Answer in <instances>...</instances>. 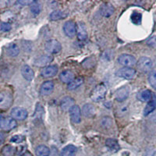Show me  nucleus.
I'll use <instances>...</instances> for the list:
<instances>
[{
  "label": "nucleus",
  "instance_id": "1",
  "mask_svg": "<svg viewBox=\"0 0 156 156\" xmlns=\"http://www.w3.org/2000/svg\"><path fill=\"white\" fill-rule=\"evenodd\" d=\"M107 93V86L105 83H99L97 86H95L94 89L90 93V98L91 100L95 102L102 101L105 98Z\"/></svg>",
  "mask_w": 156,
  "mask_h": 156
},
{
  "label": "nucleus",
  "instance_id": "2",
  "mask_svg": "<svg viewBox=\"0 0 156 156\" xmlns=\"http://www.w3.org/2000/svg\"><path fill=\"white\" fill-rule=\"evenodd\" d=\"M44 48L49 54H57L62 49V45L60 42L55 39H51L45 42Z\"/></svg>",
  "mask_w": 156,
  "mask_h": 156
},
{
  "label": "nucleus",
  "instance_id": "3",
  "mask_svg": "<svg viewBox=\"0 0 156 156\" xmlns=\"http://www.w3.org/2000/svg\"><path fill=\"white\" fill-rule=\"evenodd\" d=\"M12 103V97L11 94L6 90L0 92V107L2 109H6L11 106Z\"/></svg>",
  "mask_w": 156,
  "mask_h": 156
},
{
  "label": "nucleus",
  "instance_id": "4",
  "mask_svg": "<svg viewBox=\"0 0 156 156\" xmlns=\"http://www.w3.org/2000/svg\"><path fill=\"white\" fill-rule=\"evenodd\" d=\"M17 123H16V120L12 118H9V117H3L1 116V119H0V126L2 130L5 131H9L11 129H14L16 126Z\"/></svg>",
  "mask_w": 156,
  "mask_h": 156
},
{
  "label": "nucleus",
  "instance_id": "5",
  "mask_svg": "<svg viewBox=\"0 0 156 156\" xmlns=\"http://www.w3.org/2000/svg\"><path fill=\"white\" fill-rule=\"evenodd\" d=\"M118 62L124 67H131L136 63V58L129 54H122L118 58Z\"/></svg>",
  "mask_w": 156,
  "mask_h": 156
},
{
  "label": "nucleus",
  "instance_id": "6",
  "mask_svg": "<svg viewBox=\"0 0 156 156\" xmlns=\"http://www.w3.org/2000/svg\"><path fill=\"white\" fill-rule=\"evenodd\" d=\"M137 67L142 72H148L152 68L153 62L148 57H140L137 61Z\"/></svg>",
  "mask_w": 156,
  "mask_h": 156
},
{
  "label": "nucleus",
  "instance_id": "7",
  "mask_svg": "<svg viewBox=\"0 0 156 156\" xmlns=\"http://www.w3.org/2000/svg\"><path fill=\"white\" fill-rule=\"evenodd\" d=\"M115 75L125 79H133L136 75V70L131 67H123L118 69L115 72Z\"/></svg>",
  "mask_w": 156,
  "mask_h": 156
},
{
  "label": "nucleus",
  "instance_id": "8",
  "mask_svg": "<svg viewBox=\"0 0 156 156\" xmlns=\"http://www.w3.org/2000/svg\"><path fill=\"white\" fill-rule=\"evenodd\" d=\"M63 31L67 37H74L76 34V24L72 20L66 21L63 25Z\"/></svg>",
  "mask_w": 156,
  "mask_h": 156
},
{
  "label": "nucleus",
  "instance_id": "9",
  "mask_svg": "<svg viewBox=\"0 0 156 156\" xmlns=\"http://www.w3.org/2000/svg\"><path fill=\"white\" fill-rule=\"evenodd\" d=\"M10 115L13 119L23 120V119H27L28 113H27V111L25 108L16 107V108H13L11 110Z\"/></svg>",
  "mask_w": 156,
  "mask_h": 156
},
{
  "label": "nucleus",
  "instance_id": "10",
  "mask_svg": "<svg viewBox=\"0 0 156 156\" xmlns=\"http://www.w3.org/2000/svg\"><path fill=\"white\" fill-rule=\"evenodd\" d=\"M129 90L127 87H122L115 90L114 96L115 99L118 101H123L126 99L129 96Z\"/></svg>",
  "mask_w": 156,
  "mask_h": 156
},
{
  "label": "nucleus",
  "instance_id": "11",
  "mask_svg": "<svg viewBox=\"0 0 156 156\" xmlns=\"http://www.w3.org/2000/svg\"><path fill=\"white\" fill-rule=\"evenodd\" d=\"M114 12H115V9L113 5L109 2H104L100 6V12L105 17H109L113 14Z\"/></svg>",
  "mask_w": 156,
  "mask_h": 156
},
{
  "label": "nucleus",
  "instance_id": "12",
  "mask_svg": "<svg viewBox=\"0 0 156 156\" xmlns=\"http://www.w3.org/2000/svg\"><path fill=\"white\" fill-rule=\"evenodd\" d=\"M69 115H70L71 121L73 123H79L81 120V111L80 107L75 105L69 110Z\"/></svg>",
  "mask_w": 156,
  "mask_h": 156
},
{
  "label": "nucleus",
  "instance_id": "13",
  "mask_svg": "<svg viewBox=\"0 0 156 156\" xmlns=\"http://www.w3.org/2000/svg\"><path fill=\"white\" fill-rule=\"evenodd\" d=\"M58 73V67L55 65L45 66L41 70V75L43 77H51Z\"/></svg>",
  "mask_w": 156,
  "mask_h": 156
},
{
  "label": "nucleus",
  "instance_id": "14",
  "mask_svg": "<svg viewBox=\"0 0 156 156\" xmlns=\"http://www.w3.org/2000/svg\"><path fill=\"white\" fill-rule=\"evenodd\" d=\"M76 34L80 41H84L87 37V32L85 24L82 22H78L76 24Z\"/></svg>",
  "mask_w": 156,
  "mask_h": 156
},
{
  "label": "nucleus",
  "instance_id": "15",
  "mask_svg": "<svg viewBox=\"0 0 156 156\" xmlns=\"http://www.w3.org/2000/svg\"><path fill=\"white\" fill-rule=\"evenodd\" d=\"M54 90V83L52 81L47 80L41 84L40 92L42 95H49Z\"/></svg>",
  "mask_w": 156,
  "mask_h": 156
},
{
  "label": "nucleus",
  "instance_id": "16",
  "mask_svg": "<svg viewBox=\"0 0 156 156\" xmlns=\"http://www.w3.org/2000/svg\"><path fill=\"white\" fill-rule=\"evenodd\" d=\"M75 105V101L71 97H64L60 102V106L63 111H69Z\"/></svg>",
  "mask_w": 156,
  "mask_h": 156
},
{
  "label": "nucleus",
  "instance_id": "17",
  "mask_svg": "<svg viewBox=\"0 0 156 156\" xmlns=\"http://www.w3.org/2000/svg\"><path fill=\"white\" fill-rule=\"evenodd\" d=\"M52 59H53V58L51 55H41L34 61V65L37 66H43V68H44L48 63H50L52 61Z\"/></svg>",
  "mask_w": 156,
  "mask_h": 156
},
{
  "label": "nucleus",
  "instance_id": "18",
  "mask_svg": "<svg viewBox=\"0 0 156 156\" xmlns=\"http://www.w3.org/2000/svg\"><path fill=\"white\" fill-rule=\"evenodd\" d=\"M59 79L62 83L69 84L74 80V73L70 70H65L60 73Z\"/></svg>",
  "mask_w": 156,
  "mask_h": 156
},
{
  "label": "nucleus",
  "instance_id": "19",
  "mask_svg": "<svg viewBox=\"0 0 156 156\" xmlns=\"http://www.w3.org/2000/svg\"><path fill=\"white\" fill-rule=\"evenodd\" d=\"M21 74L23 76V78H25L28 81L32 80L34 77V71H33V69L28 65H24V66H22Z\"/></svg>",
  "mask_w": 156,
  "mask_h": 156
},
{
  "label": "nucleus",
  "instance_id": "20",
  "mask_svg": "<svg viewBox=\"0 0 156 156\" xmlns=\"http://www.w3.org/2000/svg\"><path fill=\"white\" fill-rule=\"evenodd\" d=\"M77 148L73 144H69L64 147L60 152V156H75Z\"/></svg>",
  "mask_w": 156,
  "mask_h": 156
},
{
  "label": "nucleus",
  "instance_id": "21",
  "mask_svg": "<svg viewBox=\"0 0 156 156\" xmlns=\"http://www.w3.org/2000/svg\"><path fill=\"white\" fill-rule=\"evenodd\" d=\"M151 98H152V94H151V90H147V89L140 90L137 94V98L141 101H150Z\"/></svg>",
  "mask_w": 156,
  "mask_h": 156
},
{
  "label": "nucleus",
  "instance_id": "22",
  "mask_svg": "<svg viewBox=\"0 0 156 156\" xmlns=\"http://www.w3.org/2000/svg\"><path fill=\"white\" fill-rule=\"evenodd\" d=\"M156 108V97L152 98V99L149 101L145 106V108L144 110V115H148L149 114H151V112L154 111Z\"/></svg>",
  "mask_w": 156,
  "mask_h": 156
},
{
  "label": "nucleus",
  "instance_id": "23",
  "mask_svg": "<svg viewBox=\"0 0 156 156\" xmlns=\"http://www.w3.org/2000/svg\"><path fill=\"white\" fill-rule=\"evenodd\" d=\"M82 111H83V114L86 117L93 116L95 113V108L91 104H86L83 105Z\"/></svg>",
  "mask_w": 156,
  "mask_h": 156
},
{
  "label": "nucleus",
  "instance_id": "24",
  "mask_svg": "<svg viewBox=\"0 0 156 156\" xmlns=\"http://www.w3.org/2000/svg\"><path fill=\"white\" fill-rule=\"evenodd\" d=\"M83 78H82V77L75 78L73 81L68 84V87H67L68 90H75V89L78 88V87H80V85H82V84H83Z\"/></svg>",
  "mask_w": 156,
  "mask_h": 156
},
{
  "label": "nucleus",
  "instance_id": "25",
  "mask_svg": "<svg viewBox=\"0 0 156 156\" xmlns=\"http://www.w3.org/2000/svg\"><path fill=\"white\" fill-rule=\"evenodd\" d=\"M66 16H67V14L66 12L60 10H55L51 12V14L49 15V18L51 20H58L66 18Z\"/></svg>",
  "mask_w": 156,
  "mask_h": 156
},
{
  "label": "nucleus",
  "instance_id": "26",
  "mask_svg": "<svg viewBox=\"0 0 156 156\" xmlns=\"http://www.w3.org/2000/svg\"><path fill=\"white\" fill-rule=\"evenodd\" d=\"M35 152L37 156H49L50 149L45 145H40L36 148Z\"/></svg>",
  "mask_w": 156,
  "mask_h": 156
},
{
  "label": "nucleus",
  "instance_id": "27",
  "mask_svg": "<svg viewBox=\"0 0 156 156\" xmlns=\"http://www.w3.org/2000/svg\"><path fill=\"white\" fill-rule=\"evenodd\" d=\"M7 52L10 56L15 57L20 53V48L16 44L12 43L9 44V46L7 47Z\"/></svg>",
  "mask_w": 156,
  "mask_h": 156
},
{
  "label": "nucleus",
  "instance_id": "28",
  "mask_svg": "<svg viewBox=\"0 0 156 156\" xmlns=\"http://www.w3.org/2000/svg\"><path fill=\"white\" fill-rule=\"evenodd\" d=\"M105 144H106V146L111 150V151H115L119 148L118 142L115 140H114V139H108V140L105 141Z\"/></svg>",
  "mask_w": 156,
  "mask_h": 156
},
{
  "label": "nucleus",
  "instance_id": "29",
  "mask_svg": "<svg viewBox=\"0 0 156 156\" xmlns=\"http://www.w3.org/2000/svg\"><path fill=\"white\" fill-rule=\"evenodd\" d=\"M2 153L3 156H13L15 153V147L10 145H5L2 147Z\"/></svg>",
  "mask_w": 156,
  "mask_h": 156
},
{
  "label": "nucleus",
  "instance_id": "30",
  "mask_svg": "<svg viewBox=\"0 0 156 156\" xmlns=\"http://www.w3.org/2000/svg\"><path fill=\"white\" fill-rule=\"evenodd\" d=\"M41 10V5L37 2H34L30 5V11L34 15H38Z\"/></svg>",
  "mask_w": 156,
  "mask_h": 156
},
{
  "label": "nucleus",
  "instance_id": "31",
  "mask_svg": "<svg viewBox=\"0 0 156 156\" xmlns=\"http://www.w3.org/2000/svg\"><path fill=\"white\" fill-rule=\"evenodd\" d=\"M148 82L150 85L156 89V71H151L148 75Z\"/></svg>",
  "mask_w": 156,
  "mask_h": 156
},
{
  "label": "nucleus",
  "instance_id": "32",
  "mask_svg": "<svg viewBox=\"0 0 156 156\" xmlns=\"http://www.w3.org/2000/svg\"><path fill=\"white\" fill-rule=\"evenodd\" d=\"M141 14H140L139 12H134L133 14L131 15V21L133 22L134 24L138 25L140 24L141 22Z\"/></svg>",
  "mask_w": 156,
  "mask_h": 156
},
{
  "label": "nucleus",
  "instance_id": "33",
  "mask_svg": "<svg viewBox=\"0 0 156 156\" xmlns=\"http://www.w3.org/2000/svg\"><path fill=\"white\" fill-rule=\"evenodd\" d=\"M25 140L24 136H21V135H15V136H12V138L10 139V141L12 142V143H21L23 140Z\"/></svg>",
  "mask_w": 156,
  "mask_h": 156
},
{
  "label": "nucleus",
  "instance_id": "34",
  "mask_svg": "<svg viewBox=\"0 0 156 156\" xmlns=\"http://www.w3.org/2000/svg\"><path fill=\"white\" fill-rule=\"evenodd\" d=\"M0 28H1L2 31L8 32L11 30V25L9 23H6V22H2Z\"/></svg>",
  "mask_w": 156,
  "mask_h": 156
},
{
  "label": "nucleus",
  "instance_id": "35",
  "mask_svg": "<svg viewBox=\"0 0 156 156\" xmlns=\"http://www.w3.org/2000/svg\"><path fill=\"white\" fill-rule=\"evenodd\" d=\"M112 122L111 118L109 117H104L102 119V125L105 126V127H109L112 125Z\"/></svg>",
  "mask_w": 156,
  "mask_h": 156
},
{
  "label": "nucleus",
  "instance_id": "36",
  "mask_svg": "<svg viewBox=\"0 0 156 156\" xmlns=\"http://www.w3.org/2000/svg\"><path fill=\"white\" fill-rule=\"evenodd\" d=\"M147 44L151 47L156 48V35L152 36L147 41Z\"/></svg>",
  "mask_w": 156,
  "mask_h": 156
},
{
  "label": "nucleus",
  "instance_id": "37",
  "mask_svg": "<svg viewBox=\"0 0 156 156\" xmlns=\"http://www.w3.org/2000/svg\"><path fill=\"white\" fill-rule=\"evenodd\" d=\"M35 1H31V0H20V1H18V3L20 4V5H31L32 4L34 3Z\"/></svg>",
  "mask_w": 156,
  "mask_h": 156
},
{
  "label": "nucleus",
  "instance_id": "38",
  "mask_svg": "<svg viewBox=\"0 0 156 156\" xmlns=\"http://www.w3.org/2000/svg\"><path fill=\"white\" fill-rule=\"evenodd\" d=\"M150 119H151L152 122H156V112H154L153 114H151V117H150Z\"/></svg>",
  "mask_w": 156,
  "mask_h": 156
},
{
  "label": "nucleus",
  "instance_id": "39",
  "mask_svg": "<svg viewBox=\"0 0 156 156\" xmlns=\"http://www.w3.org/2000/svg\"><path fill=\"white\" fill-rule=\"evenodd\" d=\"M23 156H32V154L30 152H26Z\"/></svg>",
  "mask_w": 156,
  "mask_h": 156
},
{
  "label": "nucleus",
  "instance_id": "40",
  "mask_svg": "<svg viewBox=\"0 0 156 156\" xmlns=\"http://www.w3.org/2000/svg\"><path fill=\"white\" fill-rule=\"evenodd\" d=\"M2 141H3V134L1 133V143H2Z\"/></svg>",
  "mask_w": 156,
  "mask_h": 156
},
{
  "label": "nucleus",
  "instance_id": "41",
  "mask_svg": "<svg viewBox=\"0 0 156 156\" xmlns=\"http://www.w3.org/2000/svg\"><path fill=\"white\" fill-rule=\"evenodd\" d=\"M155 96H156V94H155Z\"/></svg>",
  "mask_w": 156,
  "mask_h": 156
}]
</instances>
